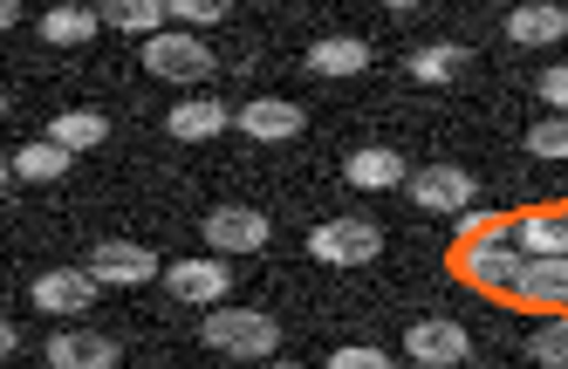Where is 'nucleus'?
<instances>
[{
    "label": "nucleus",
    "instance_id": "20",
    "mask_svg": "<svg viewBox=\"0 0 568 369\" xmlns=\"http://www.w3.org/2000/svg\"><path fill=\"white\" fill-rule=\"evenodd\" d=\"M514 246L520 254H568V213H535L514 226Z\"/></svg>",
    "mask_w": 568,
    "mask_h": 369
},
{
    "label": "nucleus",
    "instance_id": "21",
    "mask_svg": "<svg viewBox=\"0 0 568 369\" xmlns=\"http://www.w3.org/2000/svg\"><path fill=\"white\" fill-rule=\"evenodd\" d=\"M404 69H412L418 82H453V75L466 69V49H459V41H432V49L404 55Z\"/></svg>",
    "mask_w": 568,
    "mask_h": 369
},
{
    "label": "nucleus",
    "instance_id": "30",
    "mask_svg": "<svg viewBox=\"0 0 568 369\" xmlns=\"http://www.w3.org/2000/svg\"><path fill=\"white\" fill-rule=\"evenodd\" d=\"M377 8H425V0H377Z\"/></svg>",
    "mask_w": 568,
    "mask_h": 369
},
{
    "label": "nucleus",
    "instance_id": "6",
    "mask_svg": "<svg viewBox=\"0 0 568 369\" xmlns=\"http://www.w3.org/2000/svg\"><path fill=\"white\" fill-rule=\"evenodd\" d=\"M507 295L535 308H568V254H527Z\"/></svg>",
    "mask_w": 568,
    "mask_h": 369
},
{
    "label": "nucleus",
    "instance_id": "18",
    "mask_svg": "<svg viewBox=\"0 0 568 369\" xmlns=\"http://www.w3.org/2000/svg\"><path fill=\"white\" fill-rule=\"evenodd\" d=\"M103 28H124V34H158V21H165L172 8L165 0H97Z\"/></svg>",
    "mask_w": 568,
    "mask_h": 369
},
{
    "label": "nucleus",
    "instance_id": "7",
    "mask_svg": "<svg viewBox=\"0 0 568 369\" xmlns=\"http://www.w3.org/2000/svg\"><path fill=\"white\" fill-rule=\"evenodd\" d=\"M412 198L425 205V213H466L473 205V172L466 164H425V172H412Z\"/></svg>",
    "mask_w": 568,
    "mask_h": 369
},
{
    "label": "nucleus",
    "instance_id": "29",
    "mask_svg": "<svg viewBox=\"0 0 568 369\" xmlns=\"http://www.w3.org/2000/svg\"><path fill=\"white\" fill-rule=\"evenodd\" d=\"M494 226H500V213H479V205H466V213H459V233H466V239L494 233Z\"/></svg>",
    "mask_w": 568,
    "mask_h": 369
},
{
    "label": "nucleus",
    "instance_id": "1",
    "mask_svg": "<svg viewBox=\"0 0 568 369\" xmlns=\"http://www.w3.org/2000/svg\"><path fill=\"white\" fill-rule=\"evenodd\" d=\"M199 336H206V349H220V356L267 362V356L281 349V321H274V315H261V308H213Z\"/></svg>",
    "mask_w": 568,
    "mask_h": 369
},
{
    "label": "nucleus",
    "instance_id": "31",
    "mask_svg": "<svg viewBox=\"0 0 568 369\" xmlns=\"http://www.w3.org/2000/svg\"><path fill=\"white\" fill-rule=\"evenodd\" d=\"M55 8H83V0H55Z\"/></svg>",
    "mask_w": 568,
    "mask_h": 369
},
{
    "label": "nucleus",
    "instance_id": "24",
    "mask_svg": "<svg viewBox=\"0 0 568 369\" xmlns=\"http://www.w3.org/2000/svg\"><path fill=\"white\" fill-rule=\"evenodd\" d=\"M527 356L548 362V369H568V315H548L535 336H527Z\"/></svg>",
    "mask_w": 568,
    "mask_h": 369
},
{
    "label": "nucleus",
    "instance_id": "11",
    "mask_svg": "<svg viewBox=\"0 0 568 369\" xmlns=\"http://www.w3.org/2000/svg\"><path fill=\"white\" fill-rule=\"evenodd\" d=\"M199 226H206L213 254H254V246H267V219L247 213V205H220V213H206Z\"/></svg>",
    "mask_w": 568,
    "mask_h": 369
},
{
    "label": "nucleus",
    "instance_id": "8",
    "mask_svg": "<svg viewBox=\"0 0 568 369\" xmlns=\"http://www.w3.org/2000/svg\"><path fill=\"white\" fill-rule=\"evenodd\" d=\"M97 274L83 267V274H34V287H28V295H34V308H42V315H90L97 308Z\"/></svg>",
    "mask_w": 568,
    "mask_h": 369
},
{
    "label": "nucleus",
    "instance_id": "17",
    "mask_svg": "<svg viewBox=\"0 0 568 369\" xmlns=\"http://www.w3.org/2000/svg\"><path fill=\"white\" fill-rule=\"evenodd\" d=\"M69 164H75V151L49 137V144H21V151L8 157V172H14L21 185H49V178H62V172H69Z\"/></svg>",
    "mask_w": 568,
    "mask_h": 369
},
{
    "label": "nucleus",
    "instance_id": "9",
    "mask_svg": "<svg viewBox=\"0 0 568 369\" xmlns=\"http://www.w3.org/2000/svg\"><path fill=\"white\" fill-rule=\"evenodd\" d=\"M165 287H172L179 301H206V308H220L226 287H233V267H226V254H213V260H179V267H165Z\"/></svg>",
    "mask_w": 568,
    "mask_h": 369
},
{
    "label": "nucleus",
    "instance_id": "23",
    "mask_svg": "<svg viewBox=\"0 0 568 369\" xmlns=\"http://www.w3.org/2000/svg\"><path fill=\"white\" fill-rule=\"evenodd\" d=\"M49 137H55V144H69V151H90V144H103V137H110V123H103L97 110H62Z\"/></svg>",
    "mask_w": 568,
    "mask_h": 369
},
{
    "label": "nucleus",
    "instance_id": "25",
    "mask_svg": "<svg viewBox=\"0 0 568 369\" xmlns=\"http://www.w3.org/2000/svg\"><path fill=\"white\" fill-rule=\"evenodd\" d=\"M527 151H535V157H568V110L535 123V131H527Z\"/></svg>",
    "mask_w": 568,
    "mask_h": 369
},
{
    "label": "nucleus",
    "instance_id": "10",
    "mask_svg": "<svg viewBox=\"0 0 568 369\" xmlns=\"http://www.w3.org/2000/svg\"><path fill=\"white\" fill-rule=\"evenodd\" d=\"M404 356L425 362V369H445V362H466L473 342H466L459 321H418V328H404Z\"/></svg>",
    "mask_w": 568,
    "mask_h": 369
},
{
    "label": "nucleus",
    "instance_id": "13",
    "mask_svg": "<svg viewBox=\"0 0 568 369\" xmlns=\"http://www.w3.org/2000/svg\"><path fill=\"white\" fill-rule=\"evenodd\" d=\"M116 356V336H97V328H62V336L49 342V362L55 369H110Z\"/></svg>",
    "mask_w": 568,
    "mask_h": 369
},
{
    "label": "nucleus",
    "instance_id": "3",
    "mask_svg": "<svg viewBox=\"0 0 568 369\" xmlns=\"http://www.w3.org/2000/svg\"><path fill=\"white\" fill-rule=\"evenodd\" d=\"M377 246H384V233L371 219H322L308 233V254L322 267H363V260H377Z\"/></svg>",
    "mask_w": 568,
    "mask_h": 369
},
{
    "label": "nucleus",
    "instance_id": "28",
    "mask_svg": "<svg viewBox=\"0 0 568 369\" xmlns=\"http://www.w3.org/2000/svg\"><path fill=\"white\" fill-rule=\"evenodd\" d=\"M541 103H555V110H568V62L541 75Z\"/></svg>",
    "mask_w": 568,
    "mask_h": 369
},
{
    "label": "nucleus",
    "instance_id": "4",
    "mask_svg": "<svg viewBox=\"0 0 568 369\" xmlns=\"http://www.w3.org/2000/svg\"><path fill=\"white\" fill-rule=\"evenodd\" d=\"M144 69L151 75H165V82H206L213 75V49L206 41H192V34H144Z\"/></svg>",
    "mask_w": 568,
    "mask_h": 369
},
{
    "label": "nucleus",
    "instance_id": "19",
    "mask_svg": "<svg viewBox=\"0 0 568 369\" xmlns=\"http://www.w3.org/2000/svg\"><path fill=\"white\" fill-rule=\"evenodd\" d=\"M363 62H371V49H363L356 34H329V41H315V49H308V69L315 75H356Z\"/></svg>",
    "mask_w": 568,
    "mask_h": 369
},
{
    "label": "nucleus",
    "instance_id": "15",
    "mask_svg": "<svg viewBox=\"0 0 568 369\" xmlns=\"http://www.w3.org/2000/svg\"><path fill=\"white\" fill-rule=\"evenodd\" d=\"M233 123V110L226 103H213V96H192V103H179L172 116H165V131L179 137V144H206V137H220Z\"/></svg>",
    "mask_w": 568,
    "mask_h": 369
},
{
    "label": "nucleus",
    "instance_id": "26",
    "mask_svg": "<svg viewBox=\"0 0 568 369\" xmlns=\"http://www.w3.org/2000/svg\"><path fill=\"white\" fill-rule=\"evenodd\" d=\"M329 362H336V369H384L390 356H384V349H371V342H343Z\"/></svg>",
    "mask_w": 568,
    "mask_h": 369
},
{
    "label": "nucleus",
    "instance_id": "22",
    "mask_svg": "<svg viewBox=\"0 0 568 369\" xmlns=\"http://www.w3.org/2000/svg\"><path fill=\"white\" fill-rule=\"evenodd\" d=\"M97 21H103V14H90V8H49L42 34L55 41V49H83V41L97 34Z\"/></svg>",
    "mask_w": 568,
    "mask_h": 369
},
{
    "label": "nucleus",
    "instance_id": "14",
    "mask_svg": "<svg viewBox=\"0 0 568 369\" xmlns=\"http://www.w3.org/2000/svg\"><path fill=\"white\" fill-rule=\"evenodd\" d=\"M568 34V8H555V0H527V8L507 14V41L514 49H548V41Z\"/></svg>",
    "mask_w": 568,
    "mask_h": 369
},
{
    "label": "nucleus",
    "instance_id": "2",
    "mask_svg": "<svg viewBox=\"0 0 568 369\" xmlns=\"http://www.w3.org/2000/svg\"><path fill=\"white\" fill-rule=\"evenodd\" d=\"M520 246H514V226H494V233H479V239H466L459 246V274L466 280H479V287H514V274H520Z\"/></svg>",
    "mask_w": 568,
    "mask_h": 369
},
{
    "label": "nucleus",
    "instance_id": "16",
    "mask_svg": "<svg viewBox=\"0 0 568 369\" xmlns=\"http://www.w3.org/2000/svg\"><path fill=\"white\" fill-rule=\"evenodd\" d=\"M349 185H363V192H390V185H404V157L397 151H384V144H363V151H349Z\"/></svg>",
    "mask_w": 568,
    "mask_h": 369
},
{
    "label": "nucleus",
    "instance_id": "27",
    "mask_svg": "<svg viewBox=\"0 0 568 369\" xmlns=\"http://www.w3.org/2000/svg\"><path fill=\"white\" fill-rule=\"evenodd\" d=\"M165 8H172L179 21H199V28H206V21H220V14L233 8V0H165Z\"/></svg>",
    "mask_w": 568,
    "mask_h": 369
},
{
    "label": "nucleus",
    "instance_id": "12",
    "mask_svg": "<svg viewBox=\"0 0 568 369\" xmlns=\"http://www.w3.org/2000/svg\"><path fill=\"white\" fill-rule=\"evenodd\" d=\"M233 123H240V137H254V144H288V137H302V110L281 103V96H261L247 110H233Z\"/></svg>",
    "mask_w": 568,
    "mask_h": 369
},
{
    "label": "nucleus",
    "instance_id": "5",
    "mask_svg": "<svg viewBox=\"0 0 568 369\" xmlns=\"http://www.w3.org/2000/svg\"><path fill=\"white\" fill-rule=\"evenodd\" d=\"M83 267H90L103 287H144V280H158V274H165L151 246H131V239H103V246H97V254H90Z\"/></svg>",
    "mask_w": 568,
    "mask_h": 369
}]
</instances>
